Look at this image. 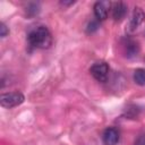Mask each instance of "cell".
<instances>
[{
  "label": "cell",
  "mask_w": 145,
  "mask_h": 145,
  "mask_svg": "<svg viewBox=\"0 0 145 145\" xmlns=\"http://www.w3.org/2000/svg\"><path fill=\"white\" fill-rule=\"evenodd\" d=\"M27 42L31 46L36 49H49L52 44V35L48 27L37 26L29 31Z\"/></svg>",
  "instance_id": "obj_1"
},
{
  "label": "cell",
  "mask_w": 145,
  "mask_h": 145,
  "mask_svg": "<svg viewBox=\"0 0 145 145\" xmlns=\"http://www.w3.org/2000/svg\"><path fill=\"white\" fill-rule=\"evenodd\" d=\"M25 100V96L20 92L3 93L0 95V105L6 109H11L20 105Z\"/></svg>",
  "instance_id": "obj_2"
},
{
  "label": "cell",
  "mask_w": 145,
  "mask_h": 145,
  "mask_svg": "<svg viewBox=\"0 0 145 145\" xmlns=\"http://www.w3.org/2000/svg\"><path fill=\"white\" fill-rule=\"evenodd\" d=\"M89 72L97 82L105 83L108 80V76H109V65L104 61L95 62L89 68Z\"/></svg>",
  "instance_id": "obj_3"
},
{
  "label": "cell",
  "mask_w": 145,
  "mask_h": 145,
  "mask_svg": "<svg viewBox=\"0 0 145 145\" xmlns=\"http://www.w3.org/2000/svg\"><path fill=\"white\" fill-rule=\"evenodd\" d=\"M122 50L127 58H133L139 52V44L131 37H125L122 40Z\"/></svg>",
  "instance_id": "obj_4"
},
{
  "label": "cell",
  "mask_w": 145,
  "mask_h": 145,
  "mask_svg": "<svg viewBox=\"0 0 145 145\" xmlns=\"http://www.w3.org/2000/svg\"><path fill=\"white\" fill-rule=\"evenodd\" d=\"M144 19H145V12L143 11V9L140 7H135L128 23V32L136 31L138 26L144 22Z\"/></svg>",
  "instance_id": "obj_5"
},
{
  "label": "cell",
  "mask_w": 145,
  "mask_h": 145,
  "mask_svg": "<svg viewBox=\"0 0 145 145\" xmlns=\"http://www.w3.org/2000/svg\"><path fill=\"white\" fill-rule=\"evenodd\" d=\"M94 15L96 20L101 22L108 18L109 10L111 9V2L110 1H97L94 3Z\"/></svg>",
  "instance_id": "obj_6"
},
{
  "label": "cell",
  "mask_w": 145,
  "mask_h": 145,
  "mask_svg": "<svg viewBox=\"0 0 145 145\" xmlns=\"http://www.w3.org/2000/svg\"><path fill=\"white\" fill-rule=\"evenodd\" d=\"M119 138H120V133L114 127H108L102 135V139L105 145H117Z\"/></svg>",
  "instance_id": "obj_7"
},
{
  "label": "cell",
  "mask_w": 145,
  "mask_h": 145,
  "mask_svg": "<svg viewBox=\"0 0 145 145\" xmlns=\"http://www.w3.org/2000/svg\"><path fill=\"white\" fill-rule=\"evenodd\" d=\"M111 14L114 20H121L127 14V5L122 1H116L111 3Z\"/></svg>",
  "instance_id": "obj_8"
},
{
  "label": "cell",
  "mask_w": 145,
  "mask_h": 145,
  "mask_svg": "<svg viewBox=\"0 0 145 145\" xmlns=\"http://www.w3.org/2000/svg\"><path fill=\"white\" fill-rule=\"evenodd\" d=\"M134 82L139 86L145 85V69L144 68H138L134 71Z\"/></svg>",
  "instance_id": "obj_9"
},
{
  "label": "cell",
  "mask_w": 145,
  "mask_h": 145,
  "mask_svg": "<svg viewBox=\"0 0 145 145\" xmlns=\"http://www.w3.org/2000/svg\"><path fill=\"white\" fill-rule=\"evenodd\" d=\"M25 11H26V15L28 17H34L40 12V6L35 2H31V3L27 5Z\"/></svg>",
  "instance_id": "obj_10"
},
{
  "label": "cell",
  "mask_w": 145,
  "mask_h": 145,
  "mask_svg": "<svg viewBox=\"0 0 145 145\" xmlns=\"http://www.w3.org/2000/svg\"><path fill=\"white\" fill-rule=\"evenodd\" d=\"M97 28H99V20H92L87 25L86 31H87V33H93V32L97 31Z\"/></svg>",
  "instance_id": "obj_11"
},
{
  "label": "cell",
  "mask_w": 145,
  "mask_h": 145,
  "mask_svg": "<svg viewBox=\"0 0 145 145\" xmlns=\"http://www.w3.org/2000/svg\"><path fill=\"white\" fill-rule=\"evenodd\" d=\"M8 34H9V28L7 27V25L5 23H0V36L6 37Z\"/></svg>",
  "instance_id": "obj_12"
},
{
  "label": "cell",
  "mask_w": 145,
  "mask_h": 145,
  "mask_svg": "<svg viewBox=\"0 0 145 145\" xmlns=\"http://www.w3.org/2000/svg\"><path fill=\"white\" fill-rule=\"evenodd\" d=\"M134 145H145V133H144V134H140V135L136 138Z\"/></svg>",
  "instance_id": "obj_13"
},
{
  "label": "cell",
  "mask_w": 145,
  "mask_h": 145,
  "mask_svg": "<svg viewBox=\"0 0 145 145\" xmlns=\"http://www.w3.org/2000/svg\"><path fill=\"white\" fill-rule=\"evenodd\" d=\"M60 3L62 5V6H70V5H72V3H75V1H60Z\"/></svg>",
  "instance_id": "obj_14"
}]
</instances>
